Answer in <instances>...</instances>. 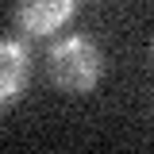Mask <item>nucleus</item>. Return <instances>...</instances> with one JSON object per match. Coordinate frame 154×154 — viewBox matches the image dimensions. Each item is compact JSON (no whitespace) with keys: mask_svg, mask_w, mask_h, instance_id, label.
<instances>
[{"mask_svg":"<svg viewBox=\"0 0 154 154\" xmlns=\"http://www.w3.org/2000/svg\"><path fill=\"white\" fill-rule=\"evenodd\" d=\"M27 85V50L16 38H0V108L12 104Z\"/></svg>","mask_w":154,"mask_h":154,"instance_id":"7ed1b4c3","label":"nucleus"},{"mask_svg":"<svg viewBox=\"0 0 154 154\" xmlns=\"http://www.w3.org/2000/svg\"><path fill=\"white\" fill-rule=\"evenodd\" d=\"M50 77L62 93H89L100 81V50L89 38H62L50 50Z\"/></svg>","mask_w":154,"mask_h":154,"instance_id":"f257e3e1","label":"nucleus"},{"mask_svg":"<svg viewBox=\"0 0 154 154\" xmlns=\"http://www.w3.org/2000/svg\"><path fill=\"white\" fill-rule=\"evenodd\" d=\"M77 0H19V27L27 35H50L73 16Z\"/></svg>","mask_w":154,"mask_h":154,"instance_id":"f03ea898","label":"nucleus"},{"mask_svg":"<svg viewBox=\"0 0 154 154\" xmlns=\"http://www.w3.org/2000/svg\"><path fill=\"white\" fill-rule=\"evenodd\" d=\"M150 54H154V46H150Z\"/></svg>","mask_w":154,"mask_h":154,"instance_id":"20e7f679","label":"nucleus"}]
</instances>
